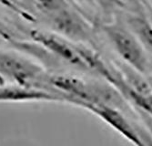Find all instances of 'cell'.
I'll return each instance as SVG.
<instances>
[{
	"mask_svg": "<svg viewBox=\"0 0 152 146\" xmlns=\"http://www.w3.org/2000/svg\"><path fill=\"white\" fill-rule=\"evenodd\" d=\"M26 33L34 43L43 48L59 61L77 70L103 78L112 86L116 83V79H118L116 69L109 67L98 53L87 48L84 44L71 41L46 30L30 29Z\"/></svg>",
	"mask_w": 152,
	"mask_h": 146,
	"instance_id": "cell-1",
	"label": "cell"
},
{
	"mask_svg": "<svg viewBox=\"0 0 152 146\" xmlns=\"http://www.w3.org/2000/svg\"><path fill=\"white\" fill-rule=\"evenodd\" d=\"M26 14L39 18L60 37L77 43L89 42L93 29L89 21L81 15L71 3L64 1H26L13 2Z\"/></svg>",
	"mask_w": 152,
	"mask_h": 146,
	"instance_id": "cell-2",
	"label": "cell"
},
{
	"mask_svg": "<svg viewBox=\"0 0 152 146\" xmlns=\"http://www.w3.org/2000/svg\"><path fill=\"white\" fill-rule=\"evenodd\" d=\"M101 29L122 63L144 76L149 75L152 64L148 54L126 26L118 22L106 23L101 25Z\"/></svg>",
	"mask_w": 152,
	"mask_h": 146,
	"instance_id": "cell-3",
	"label": "cell"
},
{
	"mask_svg": "<svg viewBox=\"0 0 152 146\" xmlns=\"http://www.w3.org/2000/svg\"><path fill=\"white\" fill-rule=\"evenodd\" d=\"M48 72L41 66L16 53L0 49V75L15 84L45 90Z\"/></svg>",
	"mask_w": 152,
	"mask_h": 146,
	"instance_id": "cell-4",
	"label": "cell"
},
{
	"mask_svg": "<svg viewBox=\"0 0 152 146\" xmlns=\"http://www.w3.org/2000/svg\"><path fill=\"white\" fill-rule=\"evenodd\" d=\"M83 109L98 116L134 146H143L137 123L130 120L123 112L105 105H86Z\"/></svg>",
	"mask_w": 152,
	"mask_h": 146,
	"instance_id": "cell-5",
	"label": "cell"
},
{
	"mask_svg": "<svg viewBox=\"0 0 152 146\" xmlns=\"http://www.w3.org/2000/svg\"><path fill=\"white\" fill-rule=\"evenodd\" d=\"M33 101H62L66 100L58 95L35 87L19 84L0 86V102H33Z\"/></svg>",
	"mask_w": 152,
	"mask_h": 146,
	"instance_id": "cell-6",
	"label": "cell"
},
{
	"mask_svg": "<svg viewBox=\"0 0 152 146\" xmlns=\"http://www.w3.org/2000/svg\"><path fill=\"white\" fill-rule=\"evenodd\" d=\"M126 26L135 35L147 54L152 56V21L142 12H132L127 15Z\"/></svg>",
	"mask_w": 152,
	"mask_h": 146,
	"instance_id": "cell-7",
	"label": "cell"
},
{
	"mask_svg": "<svg viewBox=\"0 0 152 146\" xmlns=\"http://www.w3.org/2000/svg\"><path fill=\"white\" fill-rule=\"evenodd\" d=\"M0 38L11 44L15 40H21V37L17 32L12 30L10 26H8L3 20L0 19Z\"/></svg>",
	"mask_w": 152,
	"mask_h": 146,
	"instance_id": "cell-8",
	"label": "cell"
},
{
	"mask_svg": "<svg viewBox=\"0 0 152 146\" xmlns=\"http://www.w3.org/2000/svg\"><path fill=\"white\" fill-rule=\"evenodd\" d=\"M5 84H7L6 83V79L0 75V86H3V85H5Z\"/></svg>",
	"mask_w": 152,
	"mask_h": 146,
	"instance_id": "cell-9",
	"label": "cell"
},
{
	"mask_svg": "<svg viewBox=\"0 0 152 146\" xmlns=\"http://www.w3.org/2000/svg\"><path fill=\"white\" fill-rule=\"evenodd\" d=\"M148 8L149 9V16H148V17L149 19L152 21V7H148Z\"/></svg>",
	"mask_w": 152,
	"mask_h": 146,
	"instance_id": "cell-10",
	"label": "cell"
},
{
	"mask_svg": "<svg viewBox=\"0 0 152 146\" xmlns=\"http://www.w3.org/2000/svg\"><path fill=\"white\" fill-rule=\"evenodd\" d=\"M149 75L152 77V66H151V70H150V73H149Z\"/></svg>",
	"mask_w": 152,
	"mask_h": 146,
	"instance_id": "cell-11",
	"label": "cell"
}]
</instances>
